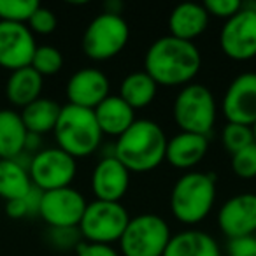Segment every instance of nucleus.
Returning a JSON list of instances; mask_svg holds the SVG:
<instances>
[{"label": "nucleus", "instance_id": "1", "mask_svg": "<svg viewBox=\"0 0 256 256\" xmlns=\"http://www.w3.org/2000/svg\"><path fill=\"white\" fill-rule=\"evenodd\" d=\"M202 67V54L195 42L164 36L156 39L144 54V72L158 86H186Z\"/></svg>", "mask_w": 256, "mask_h": 256}, {"label": "nucleus", "instance_id": "2", "mask_svg": "<svg viewBox=\"0 0 256 256\" xmlns=\"http://www.w3.org/2000/svg\"><path fill=\"white\" fill-rule=\"evenodd\" d=\"M167 136L153 120H136L114 144V156L130 174H144L165 162Z\"/></svg>", "mask_w": 256, "mask_h": 256}, {"label": "nucleus", "instance_id": "3", "mask_svg": "<svg viewBox=\"0 0 256 256\" xmlns=\"http://www.w3.org/2000/svg\"><path fill=\"white\" fill-rule=\"evenodd\" d=\"M216 176L212 172L190 170L174 182L170 210L179 223H202L216 202Z\"/></svg>", "mask_w": 256, "mask_h": 256}, {"label": "nucleus", "instance_id": "4", "mask_svg": "<svg viewBox=\"0 0 256 256\" xmlns=\"http://www.w3.org/2000/svg\"><path fill=\"white\" fill-rule=\"evenodd\" d=\"M53 134L56 148L70 154L74 160L95 153L104 137L95 120V112L70 104L62 107Z\"/></svg>", "mask_w": 256, "mask_h": 256}, {"label": "nucleus", "instance_id": "5", "mask_svg": "<svg viewBox=\"0 0 256 256\" xmlns=\"http://www.w3.org/2000/svg\"><path fill=\"white\" fill-rule=\"evenodd\" d=\"M172 116L181 132L207 137L216 123V100L212 92L198 82L182 86L172 104Z\"/></svg>", "mask_w": 256, "mask_h": 256}, {"label": "nucleus", "instance_id": "6", "mask_svg": "<svg viewBox=\"0 0 256 256\" xmlns=\"http://www.w3.org/2000/svg\"><path fill=\"white\" fill-rule=\"evenodd\" d=\"M172 232L168 223L158 214L146 212L130 218L120 238L123 256H164Z\"/></svg>", "mask_w": 256, "mask_h": 256}, {"label": "nucleus", "instance_id": "7", "mask_svg": "<svg viewBox=\"0 0 256 256\" xmlns=\"http://www.w3.org/2000/svg\"><path fill=\"white\" fill-rule=\"evenodd\" d=\"M130 39V26L123 16L102 12L88 23L81 46L90 60L107 62L118 56Z\"/></svg>", "mask_w": 256, "mask_h": 256}, {"label": "nucleus", "instance_id": "8", "mask_svg": "<svg viewBox=\"0 0 256 256\" xmlns=\"http://www.w3.org/2000/svg\"><path fill=\"white\" fill-rule=\"evenodd\" d=\"M128 221V210L121 202L93 200L86 206L78 228L84 242L112 246L114 242H120Z\"/></svg>", "mask_w": 256, "mask_h": 256}, {"label": "nucleus", "instance_id": "9", "mask_svg": "<svg viewBox=\"0 0 256 256\" xmlns=\"http://www.w3.org/2000/svg\"><path fill=\"white\" fill-rule=\"evenodd\" d=\"M78 174V162L60 148H46L32 156L28 176L32 186L40 192L68 188Z\"/></svg>", "mask_w": 256, "mask_h": 256}, {"label": "nucleus", "instance_id": "10", "mask_svg": "<svg viewBox=\"0 0 256 256\" xmlns=\"http://www.w3.org/2000/svg\"><path fill=\"white\" fill-rule=\"evenodd\" d=\"M220 48L234 62H248L256 56V2L242 4L240 11L224 22Z\"/></svg>", "mask_w": 256, "mask_h": 256}, {"label": "nucleus", "instance_id": "11", "mask_svg": "<svg viewBox=\"0 0 256 256\" xmlns=\"http://www.w3.org/2000/svg\"><path fill=\"white\" fill-rule=\"evenodd\" d=\"M86 206L88 202L84 200L82 193H79L72 186L42 192L39 216L46 221L50 228L79 226Z\"/></svg>", "mask_w": 256, "mask_h": 256}, {"label": "nucleus", "instance_id": "12", "mask_svg": "<svg viewBox=\"0 0 256 256\" xmlns=\"http://www.w3.org/2000/svg\"><path fill=\"white\" fill-rule=\"evenodd\" d=\"M221 112L226 123L252 126L256 123V72L238 74L224 90Z\"/></svg>", "mask_w": 256, "mask_h": 256}, {"label": "nucleus", "instance_id": "13", "mask_svg": "<svg viewBox=\"0 0 256 256\" xmlns=\"http://www.w3.org/2000/svg\"><path fill=\"white\" fill-rule=\"evenodd\" d=\"M36 50V36L28 26L0 22V67L11 72L30 67Z\"/></svg>", "mask_w": 256, "mask_h": 256}, {"label": "nucleus", "instance_id": "14", "mask_svg": "<svg viewBox=\"0 0 256 256\" xmlns=\"http://www.w3.org/2000/svg\"><path fill=\"white\" fill-rule=\"evenodd\" d=\"M218 224L228 238L256 235V193H238L218 210Z\"/></svg>", "mask_w": 256, "mask_h": 256}, {"label": "nucleus", "instance_id": "15", "mask_svg": "<svg viewBox=\"0 0 256 256\" xmlns=\"http://www.w3.org/2000/svg\"><path fill=\"white\" fill-rule=\"evenodd\" d=\"M109 78L100 68L84 67L70 76L65 93H67L70 106L93 110L100 102H104L109 96Z\"/></svg>", "mask_w": 256, "mask_h": 256}, {"label": "nucleus", "instance_id": "16", "mask_svg": "<svg viewBox=\"0 0 256 256\" xmlns=\"http://www.w3.org/2000/svg\"><path fill=\"white\" fill-rule=\"evenodd\" d=\"M130 188V172L116 156H102L92 174V192L95 200L121 202Z\"/></svg>", "mask_w": 256, "mask_h": 256}, {"label": "nucleus", "instance_id": "17", "mask_svg": "<svg viewBox=\"0 0 256 256\" xmlns=\"http://www.w3.org/2000/svg\"><path fill=\"white\" fill-rule=\"evenodd\" d=\"M209 151V139L206 136L190 132H179L167 139L165 160L176 168L188 170L200 164Z\"/></svg>", "mask_w": 256, "mask_h": 256}, {"label": "nucleus", "instance_id": "18", "mask_svg": "<svg viewBox=\"0 0 256 256\" xmlns=\"http://www.w3.org/2000/svg\"><path fill=\"white\" fill-rule=\"evenodd\" d=\"M102 136L120 137L136 123V110L120 95H109L93 109Z\"/></svg>", "mask_w": 256, "mask_h": 256}, {"label": "nucleus", "instance_id": "19", "mask_svg": "<svg viewBox=\"0 0 256 256\" xmlns=\"http://www.w3.org/2000/svg\"><path fill=\"white\" fill-rule=\"evenodd\" d=\"M207 25H209V14L204 9V6L186 2L172 9L168 16V32H170L168 36L193 42V39L206 32Z\"/></svg>", "mask_w": 256, "mask_h": 256}, {"label": "nucleus", "instance_id": "20", "mask_svg": "<svg viewBox=\"0 0 256 256\" xmlns=\"http://www.w3.org/2000/svg\"><path fill=\"white\" fill-rule=\"evenodd\" d=\"M164 256H221L216 238L202 230H182L172 235Z\"/></svg>", "mask_w": 256, "mask_h": 256}, {"label": "nucleus", "instance_id": "21", "mask_svg": "<svg viewBox=\"0 0 256 256\" xmlns=\"http://www.w3.org/2000/svg\"><path fill=\"white\" fill-rule=\"evenodd\" d=\"M44 86V78L32 67H23L11 72L6 82V96L16 107H26L28 104L40 98Z\"/></svg>", "mask_w": 256, "mask_h": 256}, {"label": "nucleus", "instance_id": "22", "mask_svg": "<svg viewBox=\"0 0 256 256\" xmlns=\"http://www.w3.org/2000/svg\"><path fill=\"white\" fill-rule=\"evenodd\" d=\"M26 132L20 112L0 109V160H14L25 151Z\"/></svg>", "mask_w": 256, "mask_h": 256}, {"label": "nucleus", "instance_id": "23", "mask_svg": "<svg viewBox=\"0 0 256 256\" xmlns=\"http://www.w3.org/2000/svg\"><path fill=\"white\" fill-rule=\"evenodd\" d=\"M60 110L62 107L54 100L40 96L36 102L23 107L20 116H22L26 132L44 136V134H50L54 130L58 116H60Z\"/></svg>", "mask_w": 256, "mask_h": 256}, {"label": "nucleus", "instance_id": "24", "mask_svg": "<svg viewBox=\"0 0 256 256\" xmlns=\"http://www.w3.org/2000/svg\"><path fill=\"white\" fill-rule=\"evenodd\" d=\"M158 84L153 81L150 74L144 70H137L128 74L121 81L120 86V98H123L134 110L144 109L151 106L153 100L156 98Z\"/></svg>", "mask_w": 256, "mask_h": 256}, {"label": "nucleus", "instance_id": "25", "mask_svg": "<svg viewBox=\"0 0 256 256\" xmlns=\"http://www.w3.org/2000/svg\"><path fill=\"white\" fill-rule=\"evenodd\" d=\"M32 190L28 168L18 160H0V198L6 202L23 198Z\"/></svg>", "mask_w": 256, "mask_h": 256}, {"label": "nucleus", "instance_id": "26", "mask_svg": "<svg viewBox=\"0 0 256 256\" xmlns=\"http://www.w3.org/2000/svg\"><path fill=\"white\" fill-rule=\"evenodd\" d=\"M30 67L42 78L54 76L64 67V54L54 46H37Z\"/></svg>", "mask_w": 256, "mask_h": 256}, {"label": "nucleus", "instance_id": "27", "mask_svg": "<svg viewBox=\"0 0 256 256\" xmlns=\"http://www.w3.org/2000/svg\"><path fill=\"white\" fill-rule=\"evenodd\" d=\"M39 6L37 0H0V22L26 25Z\"/></svg>", "mask_w": 256, "mask_h": 256}, {"label": "nucleus", "instance_id": "28", "mask_svg": "<svg viewBox=\"0 0 256 256\" xmlns=\"http://www.w3.org/2000/svg\"><path fill=\"white\" fill-rule=\"evenodd\" d=\"M254 142V134L252 126L238 123H226L221 130V144L230 154L244 150L246 146Z\"/></svg>", "mask_w": 256, "mask_h": 256}, {"label": "nucleus", "instance_id": "29", "mask_svg": "<svg viewBox=\"0 0 256 256\" xmlns=\"http://www.w3.org/2000/svg\"><path fill=\"white\" fill-rule=\"evenodd\" d=\"M232 170L240 179H254L256 178V142L246 146L244 150L232 154Z\"/></svg>", "mask_w": 256, "mask_h": 256}, {"label": "nucleus", "instance_id": "30", "mask_svg": "<svg viewBox=\"0 0 256 256\" xmlns=\"http://www.w3.org/2000/svg\"><path fill=\"white\" fill-rule=\"evenodd\" d=\"M46 238L54 249H58V251H72V249H78V246L82 242L81 232H79L78 226L50 228L46 234Z\"/></svg>", "mask_w": 256, "mask_h": 256}, {"label": "nucleus", "instance_id": "31", "mask_svg": "<svg viewBox=\"0 0 256 256\" xmlns=\"http://www.w3.org/2000/svg\"><path fill=\"white\" fill-rule=\"evenodd\" d=\"M56 25H58V20H56V14H54L51 9L48 8H39L36 9V12L32 14V18L28 20L26 26L28 30L34 34V36H50L56 30Z\"/></svg>", "mask_w": 256, "mask_h": 256}, {"label": "nucleus", "instance_id": "32", "mask_svg": "<svg viewBox=\"0 0 256 256\" xmlns=\"http://www.w3.org/2000/svg\"><path fill=\"white\" fill-rule=\"evenodd\" d=\"M202 6L209 16H216L224 22L242 9V2H238V0H207Z\"/></svg>", "mask_w": 256, "mask_h": 256}, {"label": "nucleus", "instance_id": "33", "mask_svg": "<svg viewBox=\"0 0 256 256\" xmlns=\"http://www.w3.org/2000/svg\"><path fill=\"white\" fill-rule=\"evenodd\" d=\"M226 249L230 256H256V235L230 238Z\"/></svg>", "mask_w": 256, "mask_h": 256}, {"label": "nucleus", "instance_id": "34", "mask_svg": "<svg viewBox=\"0 0 256 256\" xmlns=\"http://www.w3.org/2000/svg\"><path fill=\"white\" fill-rule=\"evenodd\" d=\"M76 256H120V252L112 246L90 244V242L82 240L76 249Z\"/></svg>", "mask_w": 256, "mask_h": 256}, {"label": "nucleus", "instance_id": "35", "mask_svg": "<svg viewBox=\"0 0 256 256\" xmlns=\"http://www.w3.org/2000/svg\"><path fill=\"white\" fill-rule=\"evenodd\" d=\"M6 214L12 220H22V218H30L28 207H26L25 196L18 200H11V202H6Z\"/></svg>", "mask_w": 256, "mask_h": 256}, {"label": "nucleus", "instance_id": "36", "mask_svg": "<svg viewBox=\"0 0 256 256\" xmlns=\"http://www.w3.org/2000/svg\"><path fill=\"white\" fill-rule=\"evenodd\" d=\"M40 150H42V136H37V134L28 132L26 140H25V151H23V153L34 156V154H37Z\"/></svg>", "mask_w": 256, "mask_h": 256}, {"label": "nucleus", "instance_id": "37", "mask_svg": "<svg viewBox=\"0 0 256 256\" xmlns=\"http://www.w3.org/2000/svg\"><path fill=\"white\" fill-rule=\"evenodd\" d=\"M121 11H123V2H120V0H110L104 6V12H109V14L121 16Z\"/></svg>", "mask_w": 256, "mask_h": 256}, {"label": "nucleus", "instance_id": "38", "mask_svg": "<svg viewBox=\"0 0 256 256\" xmlns=\"http://www.w3.org/2000/svg\"><path fill=\"white\" fill-rule=\"evenodd\" d=\"M252 134H254V142H256V123L252 124Z\"/></svg>", "mask_w": 256, "mask_h": 256}]
</instances>
